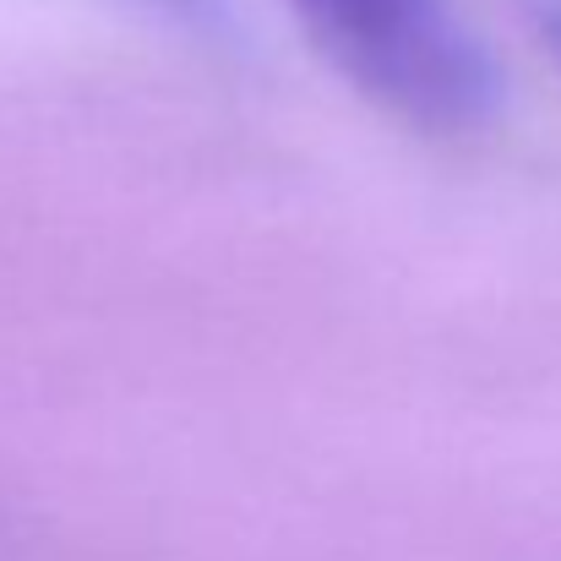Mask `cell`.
I'll return each mask as SVG.
<instances>
[{"label":"cell","instance_id":"1","mask_svg":"<svg viewBox=\"0 0 561 561\" xmlns=\"http://www.w3.org/2000/svg\"><path fill=\"white\" fill-rule=\"evenodd\" d=\"M317 49L414 131L463 137L502 104V77L453 0H289Z\"/></svg>","mask_w":561,"mask_h":561},{"label":"cell","instance_id":"2","mask_svg":"<svg viewBox=\"0 0 561 561\" xmlns=\"http://www.w3.org/2000/svg\"><path fill=\"white\" fill-rule=\"evenodd\" d=\"M164 16H175L191 33H224L229 27V0H142Z\"/></svg>","mask_w":561,"mask_h":561},{"label":"cell","instance_id":"3","mask_svg":"<svg viewBox=\"0 0 561 561\" xmlns=\"http://www.w3.org/2000/svg\"><path fill=\"white\" fill-rule=\"evenodd\" d=\"M535 22H540L546 44L561 55V0H535Z\"/></svg>","mask_w":561,"mask_h":561}]
</instances>
